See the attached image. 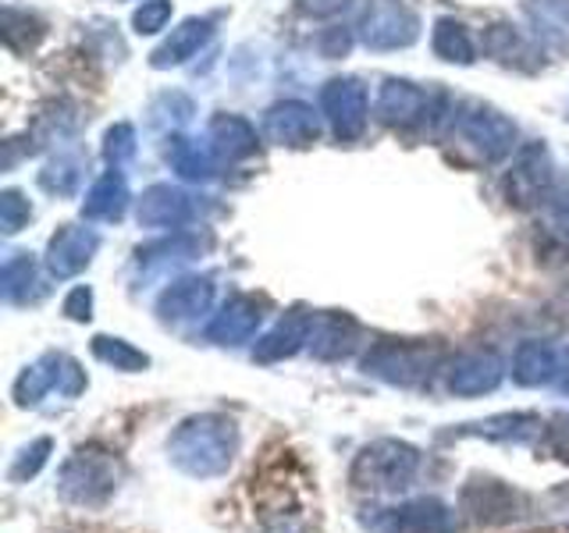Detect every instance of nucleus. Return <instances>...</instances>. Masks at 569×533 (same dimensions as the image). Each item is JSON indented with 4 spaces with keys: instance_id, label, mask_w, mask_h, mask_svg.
Wrapping results in <instances>:
<instances>
[]
</instances>
